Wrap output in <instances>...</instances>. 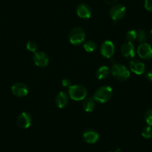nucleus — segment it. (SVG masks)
Segmentation results:
<instances>
[{
    "label": "nucleus",
    "instance_id": "nucleus-1",
    "mask_svg": "<svg viewBox=\"0 0 152 152\" xmlns=\"http://www.w3.org/2000/svg\"><path fill=\"white\" fill-rule=\"evenodd\" d=\"M113 95V90L110 86H102L99 87L93 95L95 102L99 103H105L110 99Z\"/></svg>",
    "mask_w": 152,
    "mask_h": 152
},
{
    "label": "nucleus",
    "instance_id": "nucleus-8",
    "mask_svg": "<svg viewBox=\"0 0 152 152\" xmlns=\"http://www.w3.org/2000/svg\"><path fill=\"white\" fill-rule=\"evenodd\" d=\"M33 61L39 67H46L49 63L48 55L43 52H36L33 55Z\"/></svg>",
    "mask_w": 152,
    "mask_h": 152
},
{
    "label": "nucleus",
    "instance_id": "nucleus-25",
    "mask_svg": "<svg viewBox=\"0 0 152 152\" xmlns=\"http://www.w3.org/2000/svg\"><path fill=\"white\" fill-rule=\"evenodd\" d=\"M62 86L66 88H69L72 86V82L68 78H65L62 81Z\"/></svg>",
    "mask_w": 152,
    "mask_h": 152
},
{
    "label": "nucleus",
    "instance_id": "nucleus-7",
    "mask_svg": "<svg viewBox=\"0 0 152 152\" xmlns=\"http://www.w3.org/2000/svg\"><path fill=\"white\" fill-rule=\"evenodd\" d=\"M101 54L106 58H110L115 52V46L110 40H105L102 43L100 48Z\"/></svg>",
    "mask_w": 152,
    "mask_h": 152
},
{
    "label": "nucleus",
    "instance_id": "nucleus-23",
    "mask_svg": "<svg viewBox=\"0 0 152 152\" xmlns=\"http://www.w3.org/2000/svg\"><path fill=\"white\" fill-rule=\"evenodd\" d=\"M26 49L30 51V52L35 53L36 52H37V45L34 42L30 41L26 44Z\"/></svg>",
    "mask_w": 152,
    "mask_h": 152
},
{
    "label": "nucleus",
    "instance_id": "nucleus-17",
    "mask_svg": "<svg viewBox=\"0 0 152 152\" xmlns=\"http://www.w3.org/2000/svg\"><path fill=\"white\" fill-rule=\"evenodd\" d=\"M95 106L96 104L93 98H87L83 102V108L86 112H93V110L95 109Z\"/></svg>",
    "mask_w": 152,
    "mask_h": 152
},
{
    "label": "nucleus",
    "instance_id": "nucleus-18",
    "mask_svg": "<svg viewBox=\"0 0 152 152\" xmlns=\"http://www.w3.org/2000/svg\"><path fill=\"white\" fill-rule=\"evenodd\" d=\"M84 49L87 52H93L96 49V43L92 40H88L84 44Z\"/></svg>",
    "mask_w": 152,
    "mask_h": 152
},
{
    "label": "nucleus",
    "instance_id": "nucleus-14",
    "mask_svg": "<svg viewBox=\"0 0 152 152\" xmlns=\"http://www.w3.org/2000/svg\"><path fill=\"white\" fill-rule=\"evenodd\" d=\"M76 12L81 19H89L92 16V10L89 5L86 4H80L77 8Z\"/></svg>",
    "mask_w": 152,
    "mask_h": 152
},
{
    "label": "nucleus",
    "instance_id": "nucleus-28",
    "mask_svg": "<svg viewBox=\"0 0 152 152\" xmlns=\"http://www.w3.org/2000/svg\"><path fill=\"white\" fill-rule=\"evenodd\" d=\"M149 35H150V38H151V40H152V30L151 31H150V34H149Z\"/></svg>",
    "mask_w": 152,
    "mask_h": 152
},
{
    "label": "nucleus",
    "instance_id": "nucleus-20",
    "mask_svg": "<svg viewBox=\"0 0 152 152\" xmlns=\"http://www.w3.org/2000/svg\"><path fill=\"white\" fill-rule=\"evenodd\" d=\"M142 136L145 139H150L152 137V128L151 126H147L142 131Z\"/></svg>",
    "mask_w": 152,
    "mask_h": 152
},
{
    "label": "nucleus",
    "instance_id": "nucleus-22",
    "mask_svg": "<svg viewBox=\"0 0 152 152\" xmlns=\"http://www.w3.org/2000/svg\"><path fill=\"white\" fill-rule=\"evenodd\" d=\"M145 121L148 125L152 126V109H149L145 114Z\"/></svg>",
    "mask_w": 152,
    "mask_h": 152
},
{
    "label": "nucleus",
    "instance_id": "nucleus-24",
    "mask_svg": "<svg viewBox=\"0 0 152 152\" xmlns=\"http://www.w3.org/2000/svg\"><path fill=\"white\" fill-rule=\"evenodd\" d=\"M145 8L148 11L152 12V0H145Z\"/></svg>",
    "mask_w": 152,
    "mask_h": 152
},
{
    "label": "nucleus",
    "instance_id": "nucleus-16",
    "mask_svg": "<svg viewBox=\"0 0 152 152\" xmlns=\"http://www.w3.org/2000/svg\"><path fill=\"white\" fill-rule=\"evenodd\" d=\"M110 74V69L106 66L99 67L96 71V77L99 80H104L108 77Z\"/></svg>",
    "mask_w": 152,
    "mask_h": 152
},
{
    "label": "nucleus",
    "instance_id": "nucleus-9",
    "mask_svg": "<svg viewBox=\"0 0 152 152\" xmlns=\"http://www.w3.org/2000/svg\"><path fill=\"white\" fill-rule=\"evenodd\" d=\"M32 122L31 116L28 113L23 112L20 114L17 119V124L20 128L26 129L31 126Z\"/></svg>",
    "mask_w": 152,
    "mask_h": 152
},
{
    "label": "nucleus",
    "instance_id": "nucleus-6",
    "mask_svg": "<svg viewBox=\"0 0 152 152\" xmlns=\"http://www.w3.org/2000/svg\"><path fill=\"white\" fill-rule=\"evenodd\" d=\"M139 57L143 60H150L152 58V47L147 43H142L137 48Z\"/></svg>",
    "mask_w": 152,
    "mask_h": 152
},
{
    "label": "nucleus",
    "instance_id": "nucleus-19",
    "mask_svg": "<svg viewBox=\"0 0 152 152\" xmlns=\"http://www.w3.org/2000/svg\"><path fill=\"white\" fill-rule=\"evenodd\" d=\"M137 40L140 43H145L147 40V34L143 29H139L137 31Z\"/></svg>",
    "mask_w": 152,
    "mask_h": 152
},
{
    "label": "nucleus",
    "instance_id": "nucleus-27",
    "mask_svg": "<svg viewBox=\"0 0 152 152\" xmlns=\"http://www.w3.org/2000/svg\"><path fill=\"white\" fill-rule=\"evenodd\" d=\"M104 1L107 5H114V4H116L118 0H104Z\"/></svg>",
    "mask_w": 152,
    "mask_h": 152
},
{
    "label": "nucleus",
    "instance_id": "nucleus-26",
    "mask_svg": "<svg viewBox=\"0 0 152 152\" xmlns=\"http://www.w3.org/2000/svg\"><path fill=\"white\" fill-rule=\"evenodd\" d=\"M146 78H147L148 80L149 81H151V82H152V70H151V71L148 72V73L146 74Z\"/></svg>",
    "mask_w": 152,
    "mask_h": 152
},
{
    "label": "nucleus",
    "instance_id": "nucleus-10",
    "mask_svg": "<svg viewBox=\"0 0 152 152\" xmlns=\"http://www.w3.org/2000/svg\"><path fill=\"white\" fill-rule=\"evenodd\" d=\"M11 91L13 94L17 97H24L28 93V88L24 83L17 82L12 86Z\"/></svg>",
    "mask_w": 152,
    "mask_h": 152
},
{
    "label": "nucleus",
    "instance_id": "nucleus-11",
    "mask_svg": "<svg viewBox=\"0 0 152 152\" xmlns=\"http://www.w3.org/2000/svg\"><path fill=\"white\" fill-rule=\"evenodd\" d=\"M130 69L134 73L137 75L144 74L146 70V66L142 62L137 60H132L129 63Z\"/></svg>",
    "mask_w": 152,
    "mask_h": 152
},
{
    "label": "nucleus",
    "instance_id": "nucleus-5",
    "mask_svg": "<svg viewBox=\"0 0 152 152\" xmlns=\"http://www.w3.org/2000/svg\"><path fill=\"white\" fill-rule=\"evenodd\" d=\"M126 14V8L121 4L113 5L110 10V17L114 21H118L123 18Z\"/></svg>",
    "mask_w": 152,
    "mask_h": 152
},
{
    "label": "nucleus",
    "instance_id": "nucleus-13",
    "mask_svg": "<svg viewBox=\"0 0 152 152\" xmlns=\"http://www.w3.org/2000/svg\"><path fill=\"white\" fill-rule=\"evenodd\" d=\"M83 140L88 144H94L99 140V134L93 130H87L82 134Z\"/></svg>",
    "mask_w": 152,
    "mask_h": 152
},
{
    "label": "nucleus",
    "instance_id": "nucleus-2",
    "mask_svg": "<svg viewBox=\"0 0 152 152\" xmlns=\"http://www.w3.org/2000/svg\"><path fill=\"white\" fill-rule=\"evenodd\" d=\"M110 71L114 78L121 81H126L131 75L127 67L120 64H114L111 67Z\"/></svg>",
    "mask_w": 152,
    "mask_h": 152
},
{
    "label": "nucleus",
    "instance_id": "nucleus-12",
    "mask_svg": "<svg viewBox=\"0 0 152 152\" xmlns=\"http://www.w3.org/2000/svg\"><path fill=\"white\" fill-rule=\"evenodd\" d=\"M121 52L126 58H133L135 56V48L131 42H126L121 47Z\"/></svg>",
    "mask_w": 152,
    "mask_h": 152
},
{
    "label": "nucleus",
    "instance_id": "nucleus-29",
    "mask_svg": "<svg viewBox=\"0 0 152 152\" xmlns=\"http://www.w3.org/2000/svg\"><path fill=\"white\" fill-rule=\"evenodd\" d=\"M118 151H118V150H117V151H114V152H118Z\"/></svg>",
    "mask_w": 152,
    "mask_h": 152
},
{
    "label": "nucleus",
    "instance_id": "nucleus-4",
    "mask_svg": "<svg viewBox=\"0 0 152 152\" xmlns=\"http://www.w3.org/2000/svg\"><path fill=\"white\" fill-rule=\"evenodd\" d=\"M69 40L72 45H81L85 40V32L81 28L76 27L72 29L69 34Z\"/></svg>",
    "mask_w": 152,
    "mask_h": 152
},
{
    "label": "nucleus",
    "instance_id": "nucleus-15",
    "mask_svg": "<svg viewBox=\"0 0 152 152\" xmlns=\"http://www.w3.org/2000/svg\"><path fill=\"white\" fill-rule=\"evenodd\" d=\"M69 97L65 92H60L55 97V104L59 108H64L67 105Z\"/></svg>",
    "mask_w": 152,
    "mask_h": 152
},
{
    "label": "nucleus",
    "instance_id": "nucleus-21",
    "mask_svg": "<svg viewBox=\"0 0 152 152\" xmlns=\"http://www.w3.org/2000/svg\"><path fill=\"white\" fill-rule=\"evenodd\" d=\"M126 39L128 40V42H131V43L137 39V31H128L126 34Z\"/></svg>",
    "mask_w": 152,
    "mask_h": 152
},
{
    "label": "nucleus",
    "instance_id": "nucleus-3",
    "mask_svg": "<svg viewBox=\"0 0 152 152\" xmlns=\"http://www.w3.org/2000/svg\"><path fill=\"white\" fill-rule=\"evenodd\" d=\"M87 90L84 86L80 85V84H75V85H72L69 88V96L72 100L79 101L84 100L87 97Z\"/></svg>",
    "mask_w": 152,
    "mask_h": 152
}]
</instances>
